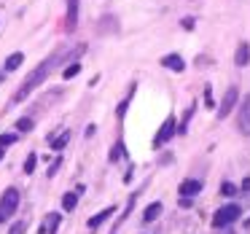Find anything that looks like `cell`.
Instances as JSON below:
<instances>
[{"mask_svg":"<svg viewBox=\"0 0 250 234\" xmlns=\"http://www.w3.org/2000/svg\"><path fill=\"white\" fill-rule=\"evenodd\" d=\"M110 215H116V205L105 207V210H100V213H97V215H94V218H89V223H86V226H89V229H92V232H94V229H100V226H103V223L108 221Z\"/></svg>","mask_w":250,"mask_h":234,"instance_id":"30bf717a","label":"cell"},{"mask_svg":"<svg viewBox=\"0 0 250 234\" xmlns=\"http://www.w3.org/2000/svg\"><path fill=\"white\" fill-rule=\"evenodd\" d=\"M94 132H97V127H94V124H89V127H86V137H92Z\"/></svg>","mask_w":250,"mask_h":234,"instance_id":"4316f807","label":"cell"},{"mask_svg":"<svg viewBox=\"0 0 250 234\" xmlns=\"http://www.w3.org/2000/svg\"><path fill=\"white\" fill-rule=\"evenodd\" d=\"M178 135V124H175V116H167L164 119V124H162V129L156 132V137H153V146L156 148H162V146H167L172 137Z\"/></svg>","mask_w":250,"mask_h":234,"instance_id":"277c9868","label":"cell"},{"mask_svg":"<svg viewBox=\"0 0 250 234\" xmlns=\"http://www.w3.org/2000/svg\"><path fill=\"white\" fill-rule=\"evenodd\" d=\"M76 205H78V194L76 191H67L62 196V210H76Z\"/></svg>","mask_w":250,"mask_h":234,"instance_id":"9a60e30c","label":"cell"},{"mask_svg":"<svg viewBox=\"0 0 250 234\" xmlns=\"http://www.w3.org/2000/svg\"><path fill=\"white\" fill-rule=\"evenodd\" d=\"M78 73H81V65H78V62H73L70 67H65V70H62V78H76Z\"/></svg>","mask_w":250,"mask_h":234,"instance_id":"ac0fdd59","label":"cell"},{"mask_svg":"<svg viewBox=\"0 0 250 234\" xmlns=\"http://www.w3.org/2000/svg\"><path fill=\"white\" fill-rule=\"evenodd\" d=\"M178 194H180V196H186V199H191V196L202 194V180H196V178H186L183 183H180Z\"/></svg>","mask_w":250,"mask_h":234,"instance_id":"52a82bcc","label":"cell"},{"mask_svg":"<svg viewBox=\"0 0 250 234\" xmlns=\"http://www.w3.org/2000/svg\"><path fill=\"white\" fill-rule=\"evenodd\" d=\"M242 189H245V191H248V194H250V178H245V180H242Z\"/></svg>","mask_w":250,"mask_h":234,"instance_id":"83f0119b","label":"cell"},{"mask_svg":"<svg viewBox=\"0 0 250 234\" xmlns=\"http://www.w3.org/2000/svg\"><path fill=\"white\" fill-rule=\"evenodd\" d=\"M126 156V151H124V143H116L113 148H110V162H119V159H124Z\"/></svg>","mask_w":250,"mask_h":234,"instance_id":"e0dca14e","label":"cell"},{"mask_svg":"<svg viewBox=\"0 0 250 234\" xmlns=\"http://www.w3.org/2000/svg\"><path fill=\"white\" fill-rule=\"evenodd\" d=\"M183 27H186V30H191V27H194V19H191V17H188V19H183Z\"/></svg>","mask_w":250,"mask_h":234,"instance_id":"484cf974","label":"cell"},{"mask_svg":"<svg viewBox=\"0 0 250 234\" xmlns=\"http://www.w3.org/2000/svg\"><path fill=\"white\" fill-rule=\"evenodd\" d=\"M60 221H62V215H60V213H49L46 223L41 226V234H57V229H60Z\"/></svg>","mask_w":250,"mask_h":234,"instance_id":"7c38bea8","label":"cell"},{"mask_svg":"<svg viewBox=\"0 0 250 234\" xmlns=\"http://www.w3.org/2000/svg\"><path fill=\"white\" fill-rule=\"evenodd\" d=\"M67 143H70V129H65L60 137H54V140H51V148H54V151H62Z\"/></svg>","mask_w":250,"mask_h":234,"instance_id":"2e32d148","label":"cell"},{"mask_svg":"<svg viewBox=\"0 0 250 234\" xmlns=\"http://www.w3.org/2000/svg\"><path fill=\"white\" fill-rule=\"evenodd\" d=\"M234 65L237 67H248L250 65V43L248 41H242V43L237 46V51H234Z\"/></svg>","mask_w":250,"mask_h":234,"instance_id":"ba28073f","label":"cell"},{"mask_svg":"<svg viewBox=\"0 0 250 234\" xmlns=\"http://www.w3.org/2000/svg\"><path fill=\"white\" fill-rule=\"evenodd\" d=\"M3 156H6V151H3V148H0V159H3Z\"/></svg>","mask_w":250,"mask_h":234,"instance_id":"f1b7e54d","label":"cell"},{"mask_svg":"<svg viewBox=\"0 0 250 234\" xmlns=\"http://www.w3.org/2000/svg\"><path fill=\"white\" fill-rule=\"evenodd\" d=\"M60 164H62V159H54V164L49 167V172H46V175H49V178H51V175H57V170H60Z\"/></svg>","mask_w":250,"mask_h":234,"instance_id":"cb8c5ba5","label":"cell"},{"mask_svg":"<svg viewBox=\"0 0 250 234\" xmlns=\"http://www.w3.org/2000/svg\"><path fill=\"white\" fill-rule=\"evenodd\" d=\"M24 232H27V223L19 221V223H14V226H11V232H8V234H24Z\"/></svg>","mask_w":250,"mask_h":234,"instance_id":"7402d4cb","label":"cell"},{"mask_svg":"<svg viewBox=\"0 0 250 234\" xmlns=\"http://www.w3.org/2000/svg\"><path fill=\"white\" fill-rule=\"evenodd\" d=\"M162 65L167 67V70H175V73H183V70H186V62H183V57H180V54H167V57H162Z\"/></svg>","mask_w":250,"mask_h":234,"instance_id":"8fae6325","label":"cell"},{"mask_svg":"<svg viewBox=\"0 0 250 234\" xmlns=\"http://www.w3.org/2000/svg\"><path fill=\"white\" fill-rule=\"evenodd\" d=\"M35 164H38V156H35V153H30L27 159H24V172H35Z\"/></svg>","mask_w":250,"mask_h":234,"instance_id":"d6986e66","label":"cell"},{"mask_svg":"<svg viewBox=\"0 0 250 234\" xmlns=\"http://www.w3.org/2000/svg\"><path fill=\"white\" fill-rule=\"evenodd\" d=\"M17 129L19 132H30V129H33V119H19L17 121Z\"/></svg>","mask_w":250,"mask_h":234,"instance_id":"44dd1931","label":"cell"},{"mask_svg":"<svg viewBox=\"0 0 250 234\" xmlns=\"http://www.w3.org/2000/svg\"><path fill=\"white\" fill-rule=\"evenodd\" d=\"M237 127L245 137H250V94H245L239 103V113H237Z\"/></svg>","mask_w":250,"mask_h":234,"instance_id":"8992f818","label":"cell"},{"mask_svg":"<svg viewBox=\"0 0 250 234\" xmlns=\"http://www.w3.org/2000/svg\"><path fill=\"white\" fill-rule=\"evenodd\" d=\"M221 194L223 196H234V194H237V186L229 183V180H223V183H221Z\"/></svg>","mask_w":250,"mask_h":234,"instance_id":"ffe728a7","label":"cell"},{"mask_svg":"<svg viewBox=\"0 0 250 234\" xmlns=\"http://www.w3.org/2000/svg\"><path fill=\"white\" fill-rule=\"evenodd\" d=\"M239 215H242V207L239 205H223V207H218L215 215H212V226L223 229V226H229V223H234Z\"/></svg>","mask_w":250,"mask_h":234,"instance_id":"3957f363","label":"cell"},{"mask_svg":"<svg viewBox=\"0 0 250 234\" xmlns=\"http://www.w3.org/2000/svg\"><path fill=\"white\" fill-rule=\"evenodd\" d=\"M17 207H19V189L11 186V189H6L3 196H0V223H6L17 213Z\"/></svg>","mask_w":250,"mask_h":234,"instance_id":"7a4b0ae2","label":"cell"},{"mask_svg":"<svg viewBox=\"0 0 250 234\" xmlns=\"http://www.w3.org/2000/svg\"><path fill=\"white\" fill-rule=\"evenodd\" d=\"M162 210H164L162 202H151V205L146 207V213H143V221H146V223H153L159 215H162Z\"/></svg>","mask_w":250,"mask_h":234,"instance_id":"4fadbf2b","label":"cell"},{"mask_svg":"<svg viewBox=\"0 0 250 234\" xmlns=\"http://www.w3.org/2000/svg\"><path fill=\"white\" fill-rule=\"evenodd\" d=\"M65 27L67 33L78 27V0H67V17H65Z\"/></svg>","mask_w":250,"mask_h":234,"instance_id":"9c48e42d","label":"cell"},{"mask_svg":"<svg viewBox=\"0 0 250 234\" xmlns=\"http://www.w3.org/2000/svg\"><path fill=\"white\" fill-rule=\"evenodd\" d=\"M22 62H24V54H22V51H14L11 57H6V62H3V70H6V73H14L19 65H22Z\"/></svg>","mask_w":250,"mask_h":234,"instance_id":"5bb4252c","label":"cell"},{"mask_svg":"<svg viewBox=\"0 0 250 234\" xmlns=\"http://www.w3.org/2000/svg\"><path fill=\"white\" fill-rule=\"evenodd\" d=\"M17 143V135H0V148L3 146H14Z\"/></svg>","mask_w":250,"mask_h":234,"instance_id":"603a6c76","label":"cell"},{"mask_svg":"<svg viewBox=\"0 0 250 234\" xmlns=\"http://www.w3.org/2000/svg\"><path fill=\"white\" fill-rule=\"evenodd\" d=\"M205 103H207V105H210V108H212V89H210V86L205 89Z\"/></svg>","mask_w":250,"mask_h":234,"instance_id":"d4e9b609","label":"cell"},{"mask_svg":"<svg viewBox=\"0 0 250 234\" xmlns=\"http://www.w3.org/2000/svg\"><path fill=\"white\" fill-rule=\"evenodd\" d=\"M60 57H62V51H57V54L46 57V60L41 62V65L35 67V70L30 73V76L24 78V81H22V86H19V92L14 94V103H22V100H27L30 94H33L35 89H38L41 84H43L46 78H49V73L54 70V65H57V62H60Z\"/></svg>","mask_w":250,"mask_h":234,"instance_id":"6da1fadb","label":"cell"},{"mask_svg":"<svg viewBox=\"0 0 250 234\" xmlns=\"http://www.w3.org/2000/svg\"><path fill=\"white\" fill-rule=\"evenodd\" d=\"M237 103H239V89L237 86H229L226 94H223V100H221V105H218V116L226 119V116L237 108Z\"/></svg>","mask_w":250,"mask_h":234,"instance_id":"5b68a950","label":"cell"}]
</instances>
